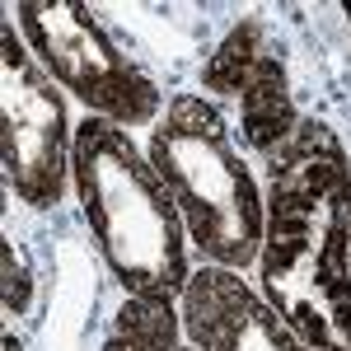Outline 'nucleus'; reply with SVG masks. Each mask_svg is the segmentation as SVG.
I'll return each instance as SVG.
<instances>
[{"instance_id": "1", "label": "nucleus", "mask_w": 351, "mask_h": 351, "mask_svg": "<svg viewBox=\"0 0 351 351\" xmlns=\"http://www.w3.org/2000/svg\"><path fill=\"white\" fill-rule=\"evenodd\" d=\"M258 291L319 351H351V155L328 122L267 155Z\"/></svg>"}, {"instance_id": "2", "label": "nucleus", "mask_w": 351, "mask_h": 351, "mask_svg": "<svg viewBox=\"0 0 351 351\" xmlns=\"http://www.w3.org/2000/svg\"><path fill=\"white\" fill-rule=\"evenodd\" d=\"M71 183L117 286L136 300L178 304L188 286V230L150 155L136 150L132 132L104 117L75 127Z\"/></svg>"}, {"instance_id": "3", "label": "nucleus", "mask_w": 351, "mask_h": 351, "mask_svg": "<svg viewBox=\"0 0 351 351\" xmlns=\"http://www.w3.org/2000/svg\"><path fill=\"white\" fill-rule=\"evenodd\" d=\"M145 155L173 197L192 248L211 267H258L263 183L253 178L225 112L206 94H173L150 127Z\"/></svg>"}, {"instance_id": "4", "label": "nucleus", "mask_w": 351, "mask_h": 351, "mask_svg": "<svg viewBox=\"0 0 351 351\" xmlns=\"http://www.w3.org/2000/svg\"><path fill=\"white\" fill-rule=\"evenodd\" d=\"M10 14L19 24V38L28 43V52L38 56V66L56 80V89L80 99L89 117H104L122 132L160 122L164 94L108 38V28L89 14V5L19 0V5H10Z\"/></svg>"}, {"instance_id": "5", "label": "nucleus", "mask_w": 351, "mask_h": 351, "mask_svg": "<svg viewBox=\"0 0 351 351\" xmlns=\"http://www.w3.org/2000/svg\"><path fill=\"white\" fill-rule=\"evenodd\" d=\"M0 164L5 183L33 211H52L66 197L75 164L66 99L28 43L14 38V19L0 28Z\"/></svg>"}, {"instance_id": "6", "label": "nucleus", "mask_w": 351, "mask_h": 351, "mask_svg": "<svg viewBox=\"0 0 351 351\" xmlns=\"http://www.w3.org/2000/svg\"><path fill=\"white\" fill-rule=\"evenodd\" d=\"M202 89L239 104V141L258 155H271L300 127L286 61L263 19H239L202 66Z\"/></svg>"}, {"instance_id": "7", "label": "nucleus", "mask_w": 351, "mask_h": 351, "mask_svg": "<svg viewBox=\"0 0 351 351\" xmlns=\"http://www.w3.org/2000/svg\"><path fill=\"white\" fill-rule=\"evenodd\" d=\"M183 337L197 351H319L230 267H197L178 295Z\"/></svg>"}, {"instance_id": "8", "label": "nucleus", "mask_w": 351, "mask_h": 351, "mask_svg": "<svg viewBox=\"0 0 351 351\" xmlns=\"http://www.w3.org/2000/svg\"><path fill=\"white\" fill-rule=\"evenodd\" d=\"M99 351H197V347L183 337L178 304L127 295L117 319H112V332L104 337Z\"/></svg>"}, {"instance_id": "9", "label": "nucleus", "mask_w": 351, "mask_h": 351, "mask_svg": "<svg viewBox=\"0 0 351 351\" xmlns=\"http://www.w3.org/2000/svg\"><path fill=\"white\" fill-rule=\"evenodd\" d=\"M24 300H28V276H24V267L14 263V248H5V309L19 314Z\"/></svg>"}, {"instance_id": "10", "label": "nucleus", "mask_w": 351, "mask_h": 351, "mask_svg": "<svg viewBox=\"0 0 351 351\" xmlns=\"http://www.w3.org/2000/svg\"><path fill=\"white\" fill-rule=\"evenodd\" d=\"M5 351H19V342H14V337H5Z\"/></svg>"}, {"instance_id": "11", "label": "nucleus", "mask_w": 351, "mask_h": 351, "mask_svg": "<svg viewBox=\"0 0 351 351\" xmlns=\"http://www.w3.org/2000/svg\"><path fill=\"white\" fill-rule=\"evenodd\" d=\"M342 14H347V24H351V0H347V5H342Z\"/></svg>"}]
</instances>
